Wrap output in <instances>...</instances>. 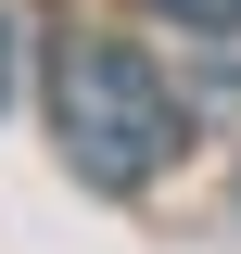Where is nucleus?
Here are the masks:
<instances>
[{"label":"nucleus","instance_id":"nucleus-1","mask_svg":"<svg viewBox=\"0 0 241 254\" xmlns=\"http://www.w3.org/2000/svg\"><path fill=\"white\" fill-rule=\"evenodd\" d=\"M51 140H63V165L89 190H140L178 153V89L127 38H63V64H51Z\"/></svg>","mask_w":241,"mask_h":254},{"label":"nucleus","instance_id":"nucleus-2","mask_svg":"<svg viewBox=\"0 0 241 254\" xmlns=\"http://www.w3.org/2000/svg\"><path fill=\"white\" fill-rule=\"evenodd\" d=\"M152 13H165V26H203V38H229V26H241V0H152Z\"/></svg>","mask_w":241,"mask_h":254},{"label":"nucleus","instance_id":"nucleus-3","mask_svg":"<svg viewBox=\"0 0 241 254\" xmlns=\"http://www.w3.org/2000/svg\"><path fill=\"white\" fill-rule=\"evenodd\" d=\"M0 102H13V26H0Z\"/></svg>","mask_w":241,"mask_h":254}]
</instances>
